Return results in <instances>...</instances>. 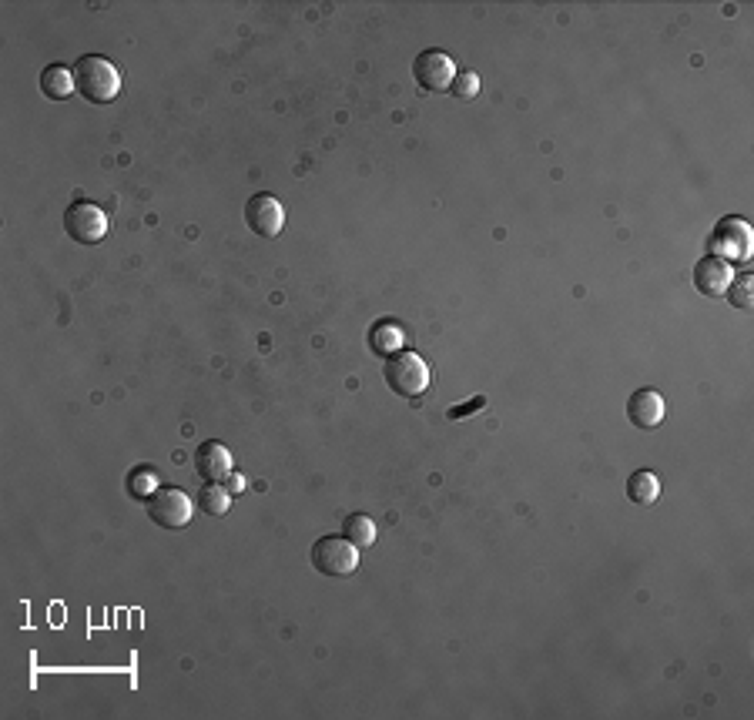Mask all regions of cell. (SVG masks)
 Returning <instances> with one entry per match:
<instances>
[{
  "mask_svg": "<svg viewBox=\"0 0 754 720\" xmlns=\"http://www.w3.org/2000/svg\"><path fill=\"white\" fill-rule=\"evenodd\" d=\"M74 88L81 91L84 101L91 104H111L121 94V74L108 57L101 54H84L74 64Z\"/></svg>",
  "mask_w": 754,
  "mask_h": 720,
  "instance_id": "6da1fadb",
  "label": "cell"
},
{
  "mask_svg": "<svg viewBox=\"0 0 754 720\" xmlns=\"http://www.w3.org/2000/svg\"><path fill=\"white\" fill-rule=\"evenodd\" d=\"M383 379L386 386L396 392V396L403 399H416L423 396L429 389V379H433V372L423 362V355L409 352V349H399L396 355H389L386 366H383Z\"/></svg>",
  "mask_w": 754,
  "mask_h": 720,
  "instance_id": "7a4b0ae2",
  "label": "cell"
},
{
  "mask_svg": "<svg viewBox=\"0 0 754 720\" xmlns=\"http://www.w3.org/2000/svg\"><path fill=\"white\" fill-rule=\"evenodd\" d=\"M148 520L161 530H185L192 523V496L175 486L155 489L148 496Z\"/></svg>",
  "mask_w": 754,
  "mask_h": 720,
  "instance_id": "3957f363",
  "label": "cell"
},
{
  "mask_svg": "<svg viewBox=\"0 0 754 720\" xmlns=\"http://www.w3.org/2000/svg\"><path fill=\"white\" fill-rule=\"evenodd\" d=\"M312 566L322 576H352L359 570V546L349 543L346 536H322L312 546Z\"/></svg>",
  "mask_w": 754,
  "mask_h": 720,
  "instance_id": "277c9868",
  "label": "cell"
},
{
  "mask_svg": "<svg viewBox=\"0 0 754 720\" xmlns=\"http://www.w3.org/2000/svg\"><path fill=\"white\" fill-rule=\"evenodd\" d=\"M64 232L78 245H98L108 235V215L91 201H71L64 211Z\"/></svg>",
  "mask_w": 754,
  "mask_h": 720,
  "instance_id": "5b68a950",
  "label": "cell"
},
{
  "mask_svg": "<svg viewBox=\"0 0 754 720\" xmlns=\"http://www.w3.org/2000/svg\"><path fill=\"white\" fill-rule=\"evenodd\" d=\"M711 255L721 262H748L751 258V228L744 218H721L711 235Z\"/></svg>",
  "mask_w": 754,
  "mask_h": 720,
  "instance_id": "8992f818",
  "label": "cell"
},
{
  "mask_svg": "<svg viewBox=\"0 0 754 720\" xmlns=\"http://www.w3.org/2000/svg\"><path fill=\"white\" fill-rule=\"evenodd\" d=\"M413 78L419 88L429 94L450 91V84L456 78V64H453V57L443 51H423L413 61Z\"/></svg>",
  "mask_w": 754,
  "mask_h": 720,
  "instance_id": "52a82bcc",
  "label": "cell"
},
{
  "mask_svg": "<svg viewBox=\"0 0 754 720\" xmlns=\"http://www.w3.org/2000/svg\"><path fill=\"white\" fill-rule=\"evenodd\" d=\"M245 225L259 238H275L285 225V208L275 195H252L245 201Z\"/></svg>",
  "mask_w": 754,
  "mask_h": 720,
  "instance_id": "ba28073f",
  "label": "cell"
},
{
  "mask_svg": "<svg viewBox=\"0 0 754 720\" xmlns=\"http://www.w3.org/2000/svg\"><path fill=\"white\" fill-rule=\"evenodd\" d=\"M195 463V473L205 479V483H225L228 476H232V453L218 443V439H208L195 449L192 456Z\"/></svg>",
  "mask_w": 754,
  "mask_h": 720,
  "instance_id": "9c48e42d",
  "label": "cell"
},
{
  "mask_svg": "<svg viewBox=\"0 0 754 720\" xmlns=\"http://www.w3.org/2000/svg\"><path fill=\"white\" fill-rule=\"evenodd\" d=\"M627 419L634 422L637 429H657L664 422V399L657 389H637L631 399H627Z\"/></svg>",
  "mask_w": 754,
  "mask_h": 720,
  "instance_id": "30bf717a",
  "label": "cell"
},
{
  "mask_svg": "<svg viewBox=\"0 0 754 720\" xmlns=\"http://www.w3.org/2000/svg\"><path fill=\"white\" fill-rule=\"evenodd\" d=\"M731 278H734L731 265L721 262V258H714V255L701 258V262L694 265V288L704 295H711V299H718V295L728 292Z\"/></svg>",
  "mask_w": 754,
  "mask_h": 720,
  "instance_id": "8fae6325",
  "label": "cell"
},
{
  "mask_svg": "<svg viewBox=\"0 0 754 720\" xmlns=\"http://www.w3.org/2000/svg\"><path fill=\"white\" fill-rule=\"evenodd\" d=\"M403 342H406V332L399 322H376L369 329V349L376 355H383V359L396 355L399 349H403Z\"/></svg>",
  "mask_w": 754,
  "mask_h": 720,
  "instance_id": "7c38bea8",
  "label": "cell"
},
{
  "mask_svg": "<svg viewBox=\"0 0 754 720\" xmlns=\"http://www.w3.org/2000/svg\"><path fill=\"white\" fill-rule=\"evenodd\" d=\"M78 91L74 88V71H68L64 64H47L41 71V94L51 101H64Z\"/></svg>",
  "mask_w": 754,
  "mask_h": 720,
  "instance_id": "4fadbf2b",
  "label": "cell"
},
{
  "mask_svg": "<svg viewBox=\"0 0 754 720\" xmlns=\"http://www.w3.org/2000/svg\"><path fill=\"white\" fill-rule=\"evenodd\" d=\"M657 496H661V483H657V476L651 473V469H637V473H631V479H627V499L637 506H651L657 503Z\"/></svg>",
  "mask_w": 754,
  "mask_h": 720,
  "instance_id": "5bb4252c",
  "label": "cell"
},
{
  "mask_svg": "<svg viewBox=\"0 0 754 720\" xmlns=\"http://www.w3.org/2000/svg\"><path fill=\"white\" fill-rule=\"evenodd\" d=\"M195 503L205 516H225L228 506H232V493H228L222 483H205L202 489H198Z\"/></svg>",
  "mask_w": 754,
  "mask_h": 720,
  "instance_id": "9a60e30c",
  "label": "cell"
},
{
  "mask_svg": "<svg viewBox=\"0 0 754 720\" xmlns=\"http://www.w3.org/2000/svg\"><path fill=\"white\" fill-rule=\"evenodd\" d=\"M342 536L362 550V546L376 543V523H372L366 513H352V516H346V523H342Z\"/></svg>",
  "mask_w": 754,
  "mask_h": 720,
  "instance_id": "2e32d148",
  "label": "cell"
},
{
  "mask_svg": "<svg viewBox=\"0 0 754 720\" xmlns=\"http://www.w3.org/2000/svg\"><path fill=\"white\" fill-rule=\"evenodd\" d=\"M450 91H453V98H460V101H473L476 94H480V74H476V71H466V67H460V71H456V78H453V84H450Z\"/></svg>",
  "mask_w": 754,
  "mask_h": 720,
  "instance_id": "e0dca14e",
  "label": "cell"
},
{
  "mask_svg": "<svg viewBox=\"0 0 754 720\" xmlns=\"http://www.w3.org/2000/svg\"><path fill=\"white\" fill-rule=\"evenodd\" d=\"M751 288H754V282L748 275H741V278H731V285H728V299L734 302V309H741V312H751Z\"/></svg>",
  "mask_w": 754,
  "mask_h": 720,
  "instance_id": "ac0fdd59",
  "label": "cell"
},
{
  "mask_svg": "<svg viewBox=\"0 0 754 720\" xmlns=\"http://www.w3.org/2000/svg\"><path fill=\"white\" fill-rule=\"evenodd\" d=\"M155 489H158V476L151 473L148 466H141V469H135V473L128 476V493L131 496L141 499V496H151Z\"/></svg>",
  "mask_w": 754,
  "mask_h": 720,
  "instance_id": "d6986e66",
  "label": "cell"
},
{
  "mask_svg": "<svg viewBox=\"0 0 754 720\" xmlns=\"http://www.w3.org/2000/svg\"><path fill=\"white\" fill-rule=\"evenodd\" d=\"M483 406H486V399H483V396H476V399L466 402V406H453L450 412H446V416H450V419H466V416H470V412H480Z\"/></svg>",
  "mask_w": 754,
  "mask_h": 720,
  "instance_id": "ffe728a7",
  "label": "cell"
},
{
  "mask_svg": "<svg viewBox=\"0 0 754 720\" xmlns=\"http://www.w3.org/2000/svg\"><path fill=\"white\" fill-rule=\"evenodd\" d=\"M228 479H232V489H228V493H238V489H245V479L242 476H228Z\"/></svg>",
  "mask_w": 754,
  "mask_h": 720,
  "instance_id": "44dd1931",
  "label": "cell"
}]
</instances>
